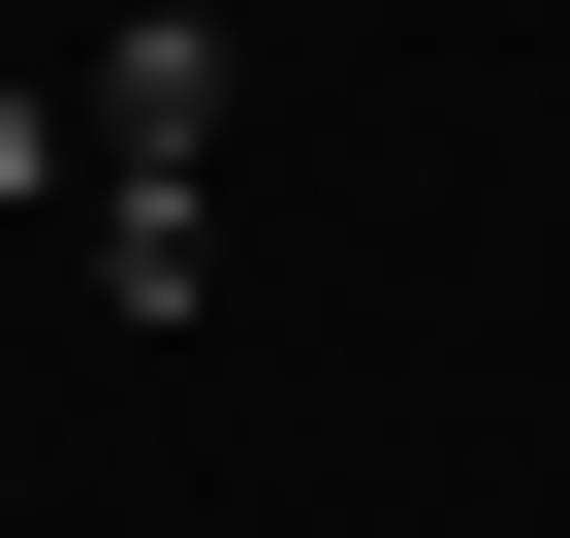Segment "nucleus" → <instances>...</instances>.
Segmentation results:
<instances>
[{"mask_svg": "<svg viewBox=\"0 0 570 538\" xmlns=\"http://www.w3.org/2000/svg\"><path fill=\"white\" fill-rule=\"evenodd\" d=\"M63 127H96V190H159V222H223V0H127L96 63H63ZM63 190V222H96Z\"/></svg>", "mask_w": 570, "mask_h": 538, "instance_id": "obj_1", "label": "nucleus"}, {"mask_svg": "<svg viewBox=\"0 0 570 538\" xmlns=\"http://www.w3.org/2000/svg\"><path fill=\"white\" fill-rule=\"evenodd\" d=\"M63 190H96V127H63V96H32V63H0V253H32V222H63Z\"/></svg>", "mask_w": 570, "mask_h": 538, "instance_id": "obj_2", "label": "nucleus"}]
</instances>
